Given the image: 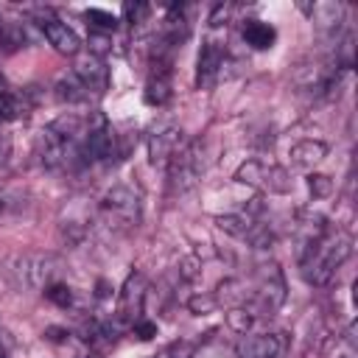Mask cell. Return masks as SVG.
I'll list each match as a JSON object with an SVG mask.
<instances>
[{
  "mask_svg": "<svg viewBox=\"0 0 358 358\" xmlns=\"http://www.w3.org/2000/svg\"><path fill=\"white\" fill-rule=\"evenodd\" d=\"M352 252V238L344 232H336L327 241H313L308 257L302 260V277L313 285H324L333 271L350 257Z\"/></svg>",
  "mask_w": 358,
  "mask_h": 358,
  "instance_id": "6da1fadb",
  "label": "cell"
},
{
  "mask_svg": "<svg viewBox=\"0 0 358 358\" xmlns=\"http://www.w3.org/2000/svg\"><path fill=\"white\" fill-rule=\"evenodd\" d=\"M235 179L243 182V185H252V187H260V190H268V193H288L291 190V179L282 168L277 165H266L260 159H249L243 162L238 171H235Z\"/></svg>",
  "mask_w": 358,
  "mask_h": 358,
  "instance_id": "7a4b0ae2",
  "label": "cell"
},
{
  "mask_svg": "<svg viewBox=\"0 0 358 358\" xmlns=\"http://www.w3.org/2000/svg\"><path fill=\"white\" fill-rule=\"evenodd\" d=\"M73 76L84 84L87 92H95V95H103L106 87H109V70H106V64H103L95 53H84V56L76 62Z\"/></svg>",
  "mask_w": 358,
  "mask_h": 358,
  "instance_id": "3957f363",
  "label": "cell"
},
{
  "mask_svg": "<svg viewBox=\"0 0 358 358\" xmlns=\"http://www.w3.org/2000/svg\"><path fill=\"white\" fill-rule=\"evenodd\" d=\"M168 171H171V185H173V190H187V187L199 179V173H201V162H199V157H196V145L182 148V151L168 162Z\"/></svg>",
  "mask_w": 358,
  "mask_h": 358,
  "instance_id": "277c9868",
  "label": "cell"
},
{
  "mask_svg": "<svg viewBox=\"0 0 358 358\" xmlns=\"http://www.w3.org/2000/svg\"><path fill=\"white\" fill-rule=\"evenodd\" d=\"M182 148H185V134L176 126H165L148 143V154H151V162L154 165H168Z\"/></svg>",
  "mask_w": 358,
  "mask_h": 358,
  "instance_id": "5b68a950",
  "label": "cell"
},
{
  "mask_svg": "<svg viewBox=\"0 0 358 358\" xmlns=\"http://www.w3.org/2000/svg\"><path fill=\"white\" fill-rule=\"evenodd\" d=\"M215 224H218L224 232H229V235H235V238H243V241L255 243L257 249H263V246L271 243V232L263 229L260 224H252V221L243 218V215H218Z\"/></svg>",
  "mask_w": 358,
  "mask_h": 358,
  "instance_id": "8992f818",
  "label": "cell"
},
{
  "mask_svg": "<svg viewBox=\"0 0 358 358\" xmlns=\"http://www.w3.org/2000/svg\"><path fill=\"white\" fill-rule=\"evenodd\" d=\"M143 296H145V280L140 274H131L120 291V302H117V319L120 322H134L137 313L143 310Z\"/></svg>",
  "mask_w": 358,
  "mask_h": 358,
  "instance_id": "52a82bcc",
  "label": "cell"
},
{
  "mask_svg": "<svg viewBox=\"0 0 358 358\" xmlns=\"http://www.w3.org/2000/svg\"><path fill=\"white\" fill-rule=\"evenodd\" d=\"M42 31H45V39H48L59 53L76 56V53L81 50V39H78L76 31L67 28L64 22H59V20H45V22H42Z\"/></svg>",
  "mask_w": 358,
  "mask_h": 358,
  "instance_id": "ba28073f",
  "label": "cell"
},
{
  "mask_svg": "<svg viewBox=\"0 0 358 358\" xmlns=\"http://www.w3.org/2000/svg\"><path fill=\"white\" fill-rule=\"evenodd\" d=\"M280 338L271 333H260V336H243L238 341V358H277L280 352Z\"/></svg>",
  "mask_w": 358,
  "mask_h": 358,
  "instance_id": "9c48e42d",
  "label": "cell"
},
{
  "mask_svg": "<svg viewBox=\"0 0 358 358\" xmlns=\"http://www.w3.org/2000/svg\"><path fill=\"white\" fill-rule=\"evenodd\" d=\"M70 145H73V143H67L64 137H59L53 129H45V131H42V140H39L42 162H45L48 168H56V165L67 162V157H70Z\"/></svg>",
  "mask_w": 358,
  "mask_h": 358,
  "instance_id": "30bf717a",
  "label": "cell"
},
{
  "mask_svg": "<svg viewBox=\"0 0 358 358\" xmlns=\"http://www.w3.org/2000/svg\"><path fill=\"white\" fill-rule=\"evenodd\" d=\"M106 207L120 213L126 221H137L140 218V196L129 187H115L106 193Z\"/></svg>",
  "mask_w": 358,
  "mask_h": 358,
  "instance_id": "8fae6325",
  "label": "cell"
},
{
  "mask_svg": "<svg viewBox=\"0 0 358 358\" xmlns=\"http://www.w3.org/2000/svg\"><path fill=\"white\" fill-rule=\"evenodd\" d=\"M224 67V50L218 42H207L199 53V81L210 84L215 78V73Z\"/></svg>",
  "mask_w": 358,
  "mask_h": 358,
  "instance_id": "7c38bea8",
  "label": "cell"
},
{
  "mask_svg": "<svg viewBox=\"0 0 358 358\" xmlns=\"http://www.w3.org/2000/svg\"><path fill=\"white\" fill-rule=\"evenodd\" d=\"M324 154H327V145L322 140H302L291 148V162L299 168H310V165L322 162Z\"/></svg>",
  "mask_w": 358,
  "mask_h": 358,
  "instance_id": "4fadbf2b",
  "label": "cell"
},
{
  "mask_svg": "<svg viewBox=\"0 0 358 358\" xmlns=\"http://www.w3.org/2000/svg\"><path fill=\"white\" fill-rule=\"evenodd\" d=\"M274 36H277L274 28L266 25V22L252 20V22L243 25V39H246V45H252L255 50H266V48H271V45H274Z\"/></svg>",
  "mask_w": 358,
  "mask_h": 358,
  "instance_id": "5bb4252c",
  "label": "cell"
},
{
  "mask_svg": "<svg viewBox=\"0 0 358 358\" xmlns=\"http://www.w3.org/2000/svg\"><path fill=\"white\" fill-rule=\"evenodd\" d=\"M59 98L67 101V103H81V101L90 98V92H87L84 84L70 73V76H64V78L59 81Z\"/></svg>",
  "mask_w": 358,
  "mask_h": 358,
  "instance_id": "9a60e30c",
  "label": "cell"
},
{
  "mask_svg": "<svg viewBox=\"0 0 358 358\" xmlns=\"http://www.w3.org/2000/svg\"><path fill=\"white\" fill-rule=\"evenodd\" d=\"M168 95H171V84H168V78L165 76H157V78H151L148 81V87H145V103H165L168 101Z\"/></svg>",
  "mask_w": 358,
  "mask_h": 358,
  "instance_id": "2e32d148",
  "label": "cell"
},
{
  "mask_svg": "<svg viewBox=\"0 0 358 358\" xmlns=\"http://www.w3.org/2000/svg\"><path fill=\"white\" fill-rule=\"evenodd\" d=\"M84 17H87V22H92L101 31H115V25H117V17L109 14V11H103V8H87Z\"/></svg>",
  "mask_w": 358,
  "mask_h": 358,
  "instance_id": "e0dca14e",
  "label": "cell"
},
{
  "mask_svg": "<svg viewBox=\"0 0 358 358\" xmlns=\"http://www.w3.org/2000/svg\"><path fill=\"white\" fill-rule=\"evenodd\" d=\"M227 324L235 330V333H246L252 327V316L243 310V308H232L227 310Z\"/></svg>",
  "mask_w": 358,
  "mask_h": 358,
  "instance_id": "ac0fdd59",
  "label": "cell"
},
{
  "mask_svg": "<svg viewBox=\"0 0 358 358\" xmlns=\"http://www.w3.org/2000/svg\"><path fill=\"white\" fill-rule=\"evenodd\" d=\"M48 299L50 302H56L59 308H67L70 302H73V294H70V288L67 285H62V282H53V285H48Z\"/></svg>",
  "mask_w": 358,
  "mask_h": 358,
  "instance_id": "d6986e66",
  "label": "cell"
},
{
  "mask_svg": "<svg viewBox=\"0 0 358 358\" xmlns=\"http://www.w3.org/2000/svg\"><path fill=\"white\" fill-rule=\"evenodd\" d=\"M308 187H310L313 196H327V193L333 190V182H330V176H324V173H310V176H308Z\"/></svg>",
  "mask_w": 358,
  "mask_h": 358,
  "instance_id": "ffe728a7",
  "label": "cell"
},
{
  "mask_svg": "<svg viewBox=\"0 0 358 358\" xmlns=\"http://www.w3.org/2000/svg\"><path fill=\"white\" fill-rule=\"evenodd\" d=\"M215 305H218L215 296H193V299H190V310H193V313H210Z\"/></svg>",
  "mask_w": 358,
  "mask_h": 358,
  "instance_id": "44dd1931",
  "label": "cell"
},
{
  "mask_svg": "<svg viewBox=\"0 0 358 358\" xmlns=\"http://www.w3.org/2000/svg\"><path fill=\"white\" fill-rule=\"evenodd\" d=\"M134 336H137L140 341H148V338L157 336V324H154V322H134Z\"/></svg>",
  "mask_w": 358,
  "mask_h": 358,
  "instance_id": "7402d4cb",
  "label": "cell"
},
{
  "mask_svg": "<svg viewBox=\"0 0 358 358\" xmlns=\"http://www.w3.org/2000/svg\"><path fill=\"white\" fill-rule=\"evenodd\" d=\"M0 358H8V341H6V333H0Z\"/></svg>",
  "mask_w": 358,
  "mask_h": 358,
  "instance_id": "603a6c76",
  "label": "cell"
},
{
  "mask_svg": "<svg viewBox=\"0 0 358 358\" xmlns=\"http://www.w3.org/2000/svg\"><path fill=\"white\" fill-rule=\"evenodd\" d=\"M98 296H109V285H106L103 280L98 282Z\"/></svg>",
  "mask_w": 358,
  "mask_h": 358,
  "instance_id": "cb8c5ba5",
  "label": "cell"
},
{
  "mask_svg": "<svg viewBox=\"0 0 358 358\" xmlns=\"http://www.w3.org/2000/svg\"><path fill=\"white\" fill-rule=\"evenodd\" d=\"M90 358H98V355H90Z\"/></svg>",
  "mask_w": 358,
  "mask_h": 358,
  "instance_id": "d4e9b609",
  "label": "cell"
}]
</instances>
